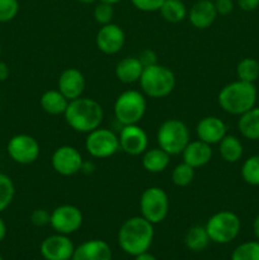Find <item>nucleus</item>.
Returning a JSON list of instances; mask_svg holds the SVG:
<instances>
[{"instance_id":"nucleus-1","label":"nucleus","mask_w":259,"mask_h":260,"mask_svg":"<svg viewBox=\"0 0 259 260\" xmlns=\"http://www.w3.org/2000/svg\"><path fill=\"white\" fill-rule=\"evenodd\" d=\"M154 234V225L142 216L127 218L118 230L119 248L132 256L149 251Z\"/></svg>"},{"instance_id":"nucleus-2","label":"nucleus","mask_w":259,"mask_h":260,"mask_svg":"<svg viewBox=\"0 0 259 260\" xmlns=\"http://www.w3.org/2000/svg\"><path fill=\"white\" fill-rule=\"evenodd\" d=\"M63 118L75 132L89 134L101 127L104 119V111L95 99L80 96L69 102Z\"/></svg>"},{"instance_id":"nucleus-3","label":"nucleus","mask_w":259,"mask_h":260,"mask_svg":"<svg viewBox=\"0 0 259 260\" xmlns=\"http://www.w3.org/2000/svg\"><path fill=\"white\" fill-rule=\"evenodd\" d=\"M258 91L253 83L236 80L223 86L217 95L218 106L233 116H241L255 107Z\"/></svg>"},{"instance_id":"nucleus-4","label":"nucleus","mask_w":259,"mask_h":260,"mask_svg":"<svg viewBox=\"0 0 259 260\" xmlns=\"http://www.w3.org/2000/svg\"><path fill=\"white\" fill-rule=\"evenodd\" d=\"M139 83L145 95L154 99H161L172 94L177 80L174 73L169 68L155 63L144 68Z\"/></svg>"},{"instance_id":"nucleus-5","label":"nucleus","mask_w":259,"mask_h":260,"mask_svg":"<svg viewBox=\"0 0 259 260\" xmlns=\"http://www.w3.org/2000/svg\"><path fill=\"white\" fill-rule=\"evenodd\" d=\"M147 103L142 91L130 90L123 91L116 98L113 104L114 118L122 126L139 124L146 113Z\"/></svg>"},{"instance_id":"nucleus-6","label":"nucleus","mask_w":259,"mask_h":260,"mask_svg":"<svg viewBox=\"0 0 259 260\" xmlns=\"http://www.w3.org/2000/svg\"><path fill=\"white\" fill-rule=\"evenodd\" d=\"M156 141L160 149L167 151L170 156L182 155L183 150L190 141L189 129L180 119H167L157 128Z\"/></svg>"},{"instance_id":"nucleus-7","label":"nucleus","mask_w":259,"mask_h":260,"mask_svg":"<svg viewBox=\"0 0 259 260\" xmlns=\"http://www.w3.org/2000/svg\"><path fill=\"white\" fill-rule=\"evenodd\" d=\"M210 240L216 244H229L238 238L241 221L233 211H218L213 213L205 225Z\"/></svg>"},{"instance_id":"nucleus-8","label":"nucleus","mask_w":259,"mask_h":260,"mask_svg":"<svg viewBox=\"0 0 259 260\" xmlns=\"http://www.w3.org/2000/svg\"><path fill=\"white\" fill-rule=\"evenodd\" d=\"M141 216L152 225L163 222L169 213V196L163 188L149 187L140 196Z\"/></svg>"},{"instance_id":"nucleus-9","label":"nucleus","mask_w":259,"mask_h":260,"mask_svg":"<svg viewBox=\"0 0 259 260\" xmlns=\"http://www.w3.org/2000/svg\"><path fill=\"white\" fill-rule=\"evenodd\" d=\"M85 150L91 157L108 159L118 152V135L114 134L112 129L98 127L94 131L86 134Z\"/></svg>"},{"instance_id":"nucleus-10","label":"nucleus","mask_w":259,"mask_h":260,"mask_svg":"<svg viewBox=\"0 0 259 260\" xmlns=\"http://www.w3.org/2000/svg\"><path fill=\"white\" fill-rule=\"evenodd\" d=\"M7 152L10 159L17 164L29 165L38 160L41 147L33 136L27 134H18L10 137L8 141Z\"/></svg>"},{"instance_id":"nucleus-11","label":"nucleus","mask_w":259,"mask_h":260,"mask_svg":"<svg viewBox=\"0 0 259 260\" xmlns=\"http://www.w3.org/2000/svg\"><path fill=\"white\" fill-rule=\"evenodd\" d=\"M83 222V212L74 205H60L51 211L50 226L57 234L71 235L81 228Z\"/></svg>"},{"instance_id":"nucleus-12","label":"nucleus","mask_w":259,"mask_h":260,"mask_svg":"<svg viewBox=\"0 0 259 260\" xmlns=\"http://www.w3.org/2000/svg\"><path fill=\"white\" fill-rule=\"evenodd\" d=\"M83 162L84 159L81 152L70 145L57 147L51 156L52 169L62 177H73L80 173Z\"/></svg>"},{"instance_id":"nucleus-13","label":"nucleus","mask_w":259,"mask_h":260,"mask_svg":"<svg viewBox=\"0 0 259 260\" xmlns=\"http://www.w3.org/2000/svg\"><path fill=\"white\" fill-rule=\"evenodd\" d=\"M118 140L119 150L131 156H139L149 149V137L146 131L139 124L122 126Z\"/></svg>"},{"instance_id":"nucleus-14","label":"nucleus","mask_w":259,"mask_h":260,"mask_svg":"<svg viewBox=\"0 0 259 260\" xmlns=\"http://www.w3.org/2000/svg\"><path fill=\"white\" fill-rule=\"evenodd\" d=\"M75 246L69 235L53 234L43 239L40 251L45 260H71Z\"/></svg>"},{"instance_id":"nucleus-15","label":"nucleus","mask_w":259,"mask_h":260,"mask_svg":"<svg viewBox=\"0 0 259 260\" xmlns=\"http://www.w3.org/2000/svg\"><path fill=\"white\" fill-rule=\"evenodd\" d=\"M126 42L124 30L116 23L101 25L95 36V45L106 55H116L123 48Z\"/></svg>"},{"instance_id":"nucleus-16","label":"nucleus","mask_w":259,"mask_h":260,"mask_svg":"<svg viewBox=\"0 0 259 260\" xmlns=\"http://www.w3.org/2000/svg\"><path fill=\"white\" fill-rule=\"evenodd\" d=\"M85 85V76L79 69L75 68H68L61 71L57 79V89L69 101L83 96Z\"/></svg>"},{"instance_id":"nucleus-17","label":"nucleus","mask_w":259,"mask_h":260,"mask_svg":"<svg viewBox=\"0 0 259 260\" xmlns=\"http://www.w3.org/2000/svg\"><path fill=\"white\" fill-rule=\"evenodd\" d=\"M226 127L225 122L216 116L203 117L196 127V134H197L198 140L206 142L208 145H216L226 136Z\"/></svg>"},{"instance_id":"nucleus-18","label":"nucleus","mask_w":259,"mask_h":260,"mask_svg":"<svg viewBox=\"0 0 259 260\" xmlns=\"http://www.w3.org/2000/svg\"><path fill=\"white\" fill-rule=\"evenodd\" d=\"M71 260H112V249L107 241L91 239L76 246Z\"/></svg>"},{"instance_id":"nucleus-19","label":"nucleus","mask_w":259,"mask_h":260,"mask_svg":"<svg viewBox=\"0 0 259 260\" xmlns=\"http://www.w3.org/2000/svg\"><path fill=\"white\" fill-rule=\"evenodd\" d=\"M215 4L212 0H198L188 12V20L196 29H207L217 18Z\"/></svg>"},{"instance_id":"nucleus-20","label":"nucleus","mask_w":259,"mask_h":260,"mask_svg":"<svg viewBox=\"0 0 259 260\" xmlns=\"http://www.w3.org/2000/svg\"><path fill=\"white\" fill-rule=\"evenodd\" d=\"M212 155L213 151L211 145L206 144L201 140L188 142V145L182 152L183 161L187 162L188 165H190L195 169L207 165L212 159Z\"/></svg>"},{"instance_id":"nucleus-21","label":"nucleus","mask_w":259,"mask_h":260,"mask_svg":"<svg viewBox=\"0 0 259 260\" xmlns=\"http://www.w3.org/2000/svg\"><path fill=\"white\" fill-rule=\"evenodd\" d=\"M144 71V66L140 62L139 57H124L116 65L114 75L121 83L134 84L140 80L141 74Z\"/></svg>"},{"instance_id":"nucleus-22","label":"nucleus","mask_w":259,"mask_h":260,"mask_svg":"<svg viewBox=\"0 0 259 260\" xmlns=\"http://www.w3.org/2000/svg\"><path fill=\"white\" fill-rule=\"evenodd\" d=\"M69 99L58 89H50L41 95L40 106L50 116H63L68 108Z\"/></svg>"},{"instance_id":"nucleus-23","label":"nucleus","mask_w":259,"mask_h":260,"mask_svg":"<svg viewBox=\"0 0 259 260\" xmlns=\"http://www.w3.org/2000/svg\"><path fill=\"white\" fill-rule=\"evenodd\" d=\"M170 162V155L167 151H164L160 147H152V149H147L146 151L142 154L141 164L146 172L151 173V174H157L161 173L169 167Z\"/></svg>"},{"instance_id":"nucleus-24","label":"nucleus","mask_w":259,"mask_h":260,"mask_svg":"<svg viewBox=\"0 0 259 260\" xmlns=\"http://www.w3.org/2000/svg\"><path fill=\"white\" fill-rule=\"evenodd\" d=\"M238 129L248 140H259V107H253L239 116Z\"/></svg>"},{"instance_id":"nucleus-25","label":"nucleus","mask_w":259,"mask_h":260,"mask_svg":"<svg viewBox=\"0 0 259 260\" xmlns=\"http://www.w3.org/2000/svg\"><path fill=\"white\" fill-rule=\"evenodd\" d=\"M218 152L222 160L226 162H238L244 154V147L240 140L233 135H226L220 142H218Z\"/></svg>"},{"instance_id":"nucleus-26","label":"nucleus","mask_w":259,"mask_h":260,"mask_svg":"<svg viewBox=\"0 0 259 260\" xmlns=\"http://www.w3.org/2000/svg\"><path fill=\"white\" fill-rule=\"evenodd\" d=\"M163 19L168 23H179L187 18L188 10L182 0H164L159 9Z\"/></svg>"},{"instance_id":"nucleus-27","label":"nucleus","mask_w":259,"mask_h":260,"mask_svg":"<svg viewBox=\"0 0 259 260\" xmlns=\"http://www.w3.org/2000/svg\"><path fill=\"white\" fill-rule=\"evenodd\" d=\"M210 236L205 226L196 225L192 226L184 235V244L189 250L202 251L210 244Z\"/></svg>"},{"instance_id":"nucleus-28","label":"nucleus","mask_w":259,"mask_h":260,"mask_svg":"<svg viewBox=\"0 0 259 260\" xmlns=\"http://www.w3.org/2000/svg\"><path fill=\"white\" fill-rule=\"evenodd\" d=\"M238 80L255 83L259 78V62L253 57H245L236 66Z\"/></svg>"},{"instance_id":"nucleus-29","label":"nucleus","mask_w":259,"mask_h":260,"mask_svg":"<svg viewBox=\"0 0 259 260\" xmlns=\"http://www.w3.org/2000/svg\"><path fill=\"white\" fill-rule=\"evenodd\" d=\"M15 196V185L12 178L5 173L0 172V213L4 212Z\"/></svg>"},{"instance_id":"nucleus-30","label":"nucleus","mask_w":259,"mask_h":260,"mask_svg":"<svg viewBox=\"0 0 259 260\" xmlns=\"http://www.w3.org/2000/svg\"><path fill=\"white\" fill-rule=\"evenodd\" d=\"M241 178L246 184L259 187V155H253L244 161Z\"/></svg>"},{"instance_id":"nucleus-31","label":"nucleus","mask_w":259,"mask_h":260,"mask_svg":"<svg viewBox=\"0 0 259 260\" xmlns=\"http://www.w3.org/2000/svg\"><path fill=\"white\" fill-rule=\"evenodd\" d=\"M195 179V168L188 165L187 162H179L174 167L172 172V182L177 187L183 188L189 185Z\"/></svg>"},{"instance_id":"nucleus-32","label":"nucleus","mask_w":259,"mask_h":260,"mask_svg":"<svg viewBox=\"0 0 259 260\" xmlns=\"http://www.w3.org/2000/svg\"><path fill=\"white\" fill-rule=\"evenodd\" d=\"M231 260H259V240L245 241L236 246Z\"/></svg>"},{"instance_id":"nucleus-33","label":"nucleus","mask_w":259,"mask_h":260,"mask_svg":"<svg viewBox=\"0 0 259 260\" xmlns=\"http://www.w3.org/2000/svg\"><path fill=\"white\" fill-rule=\"evenodd\" d=\"M93 17H94V20L101 25L112 23V20H113V17H114L113 5L99 2L98 4L95 5V8H94Z\"/></svg>"},{"instance_id":"nucleus-34","label":"nucleus","mask_w":259,"mask_h":260,"mask_svg":"<svg viewBox=\"0 0 259 260\" xmlns=\"http://www.w3.org/2000/svg\"><path fill=\"white\" fill-rule=\"evenodd\" d=\"M19 12L18 0H0V23H8L14 19Z\"/></svg>"},{"instance_id":"nucleus-35","label":"nucleus","mask_w":259,"mask_h":260,"mask_svg":"<svg viewBox=\"0 0 259 260\" xmlns=\"http://www.w3.org/2000/svg\"><path fill=\"white\" fill-rule=\"evenodd\" d=\"M131 3L140 12L150 13L159 12L160 7L164 3V0H131Z\"/></svg>"},{"instance_id":"nucleus-36","label":"nucleus","mask_w":259,"mask_h":260,"mask_svg":"<svg viewBox=\"0 0 259 260\" xmlns=\"http://www.w3.org/2000/svg\"><path fill=\"white\" fill-rule=\"evenodd\" d=\"M51 212H48L45 208H37L30 213V222L37 228H45L50 225Z\"/></svg>"},{"instance_id":"nucleus-37","label":"nucleus","mask_w":259,"mask_h":260,"mask_svg":"<svg viewBox=\"0 0 259 260\" xmlns=\"http://www.w3.org/2000/svg\"><path fill=\"white\" fill-rule=\"evenodd\" d=\"M139 60L144 68H147V66L157 63V55L154 50H151V48H146V50L141 51V53L139 55Z\"/></svg>"},{"instance_id":"nucleus-38","label":"nucleus","mask_w":259,"mask_h":260,"mask_svg":"<svg viewBox=\"0 0 259 260\" xmlns=\"http://www.w3.org/2000/svg\"><path fill=\"white\" fill-rule=\"evenodd\" d=\"M213 4L218 15H229L234 10L233 0H213Z\"/></svg>"},{"instance_id":"nucleus-39","label":"nucleus","mask_w":259,"mask_h":260,"mask_svg":"<svg viewBox=\"0 0 259 260\" xmlns=\"http://www.w3.org/2000/svg\"><path fill=\"white\" fill-rule=\"evenodd\" d=\"M236 3L244 12H253L259 7V0H236Z\"/></svg>"},{"instance_id":"nucleus-40","label":"nucleus","mask_w":259,"mask_h":260,"mask_svg":"<svg viewBox=\"0 0 259 260\" xmlns=\"http://www.w3.org/2000/svg\"><path fill=\"white\" fill-rule=\"evenodd\" d=\"M10 75V70L9 66L7 65L5 62L0 61V81H5Z\"/></svg>"},{"instance_id":"nucleus-41","label":"nucleus","mask_w":259,"mask_h":260,"mask_svg":"<svg viewBox=\"0 0 259 260\" xmlns=\"http://www.w3.org/2000/svg\"><path fill=\"white\" fill-rule=\"evenodd\" d=\"M95 170V167H94V164L91 161H84L83 162V167H81V173H84V174H91V173Z\"/></svg>"},{"instance_id":"nucleus-42","label":"nucleus","mask_w":259,"mask_h":260,"mask_svg":"<svg viewBox=\"0 0 259 260\" xmlns=\"http://www.w3.org/2000/svg\"><path fill=\"white\" fill-rule=\"evenodd\" d=\"M135 260H157L152 254H150L149 251H145V253L139 254V255L135 256Z\"/></svg>"},{"instance_id":"nucleus-43","label":"nucleus","mask_w":259,"mask_h":260,"mask_svg":"<svg viewBox=\"0 0 259 260\" xmlns=\"http://www.w3.org/2000/svg\"><path fill=\"white\" fill-rule=\"evenodd\" d=\"M5 236H7V225H5L4 220L0 217V243L4 240Z\"/></svg>"},{"instance_id":"nucleus-44","label":"nucleus","mask_w":259,"mask_h":260,"mask_svg":"<svg viewBox=\"0 0 259 260\" xmlns=\"http://www.w3.org/2000/svg\"><path fill=\"white\" fill-rule=\"evenodd\" d=\"M253 233L255 235L256 240H259V215L253 221Z\"/></svg>"},{"instance_id":"nucleus-45","label":"nucleus","mask_w":259,"mask_h":260,"mask_svg":"<svg viewBox=\"0 0 259 260\" xmlns=\"http://www.w3.org/2000/svg\"><path fill=\"white\" fill-rule=\"evenodd\" d=\"M99 2L107 3V4H111V5H114V4H117V3L122 2V0H99Z\"/></svg>"},{"instance_id":"nucleus-46","label":"nucleus","mask_w":259,"mask_h":260,"mask_svg":"<svg viewBox=\"0 0 259 260\" xmlns=\"http://www.w3.org/2000/svg\"><path fill=\"white\" fill-rule=\"evenodd\" d=\"M76 2L81 3V4H93V3L96 2V0H76Z\"/></svg>"},{"instance_id":"nucleus-47","label":"nucleus","mask_w":259,"mask_h":260,"mask_svg":"<svg viewBox=\"0 0 259 260\" xmlns=\"http://www.w3.org/2000/svg\"><path fill=\"white\" fill-rule=\"evenodd\" d=\"M0 57H2V45H0Z\"/></svg>"},{"instance_id":"nucleus-48","label":"nucleus","mask_w":259,"mask_h":260,"mask_svg":"<svg viewBox=\"0 0 259 260\" xmlns=\"http://www.w3.org/2000/svg\"><path fill=\"white\" fill-rule=\"evenodd\" d=\"M0 260H4V259H3V256H2V254H0Z\"/></svg>"},{"instance_id":"nucleus-49","label":"nucleus","mask_w":259,"mask_h":260,"mask_svg":"<svg viewBox=\"0 0 259 260\" xmlns=\"http://www.w3.org/2000/svg\"><path fill=\"white\" fill-rule=\"evenodd\" d=\"M256 101H258V102H259V93H258V98H256Z\"/></svg>"},{"instance_id":"nucleus-50","label":"nucleus","mask_w":259,"mask_h":260,"mask_svg":"<svg viewBox=\"0 0 259 260\" xmlns=\"http://www.w3.org/2000/svg\"><path fill=\"white\" fill-rule=\"evenodd\" d=\"M212 2H213V0H212Z\"/></svg>"}]
</instances>
